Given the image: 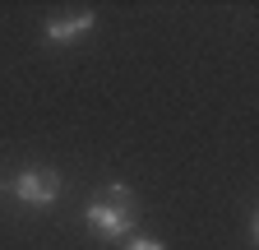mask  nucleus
<instances>
[{
  "instance_id": "7ed1b4c3",
  "label": "nucleus",
  "mask_w": 259,
  "mask_h": 250,
  "mask_svg": "<svg viewBox=\"0 0 259 250\" xmlns=\"http://www.w3.org/2000/svg\"><path fill=\"white\" fill-rule=\"evenodd\" d=\"M97 23V14L93 10H74V14H60V19H47V42H74V37H83L88 28Z\"/></svg>"
},
{
  "instance_id": "f03ea898",
  "label": "nucleus",
  "mask_w": 259,
  "mask_h": 250,
  "mask_svg": "<svg viewBox=\"0 0 259 250\" xmlns=\"http://www.w3.org/2000/svg\"><path fill=\"white\" fill-rule=\"evenodd\" d=\"M5 190L19 195V199L32 204V209H47V204H56V195H60V176H56L51 167H28V172H19L14 181H5Z\"/></svg>"
},
{
  "instance_id": "20e7f679",
  "label": "nucleus",
  "mask_w": 259,
  "mask_h": 250,
  "mask_svg": "<svg viewBox=\"0 0 259 250\" xmlns=\"http://www.w3.org/2000/svg\"><path fill=\"white\" fill-rule=\"evenodd\" d=\"M120 250H167L157 236H144V232H135V236H125L120 241Z\"/></svg>"
},
{
  "instance_id": "f257e3e1",
  "label": "nucleus",
  "mask_w": 259,
  "mask_h": 250,
  "mask_svg": "<svg viewBox=\"0 0 259 250\" xmlns=\"http://www.w3.org/2000/svg\"><path fill=\"white\" fill-rule=\"evenodd\" d=\"M83 218H88V227L102 236V241H125V236H135L139 209H135V195H130L125 185H107V190H97L88 199Z\"/></svg>"
}]
</instances>
